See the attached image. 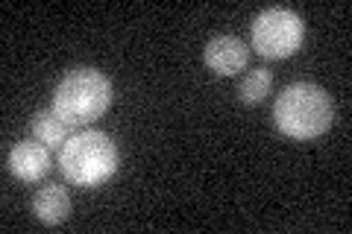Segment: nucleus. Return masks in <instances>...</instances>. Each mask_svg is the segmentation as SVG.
Segmentation results:
<instances>
[{"label": "nucleus", "instance_id": "7ed1b4c3", "mask_svg": "<svg viewBox=\"0 0 352 234\" xmlns=\"http://www.w3.org/2000/svg\"><path fill=\"white\" fill-rule=\"evenodd\" d=\"M59 170L71 185L97 187L109 182L118 170V147L106 132H76L62 143Z\"/></svg>", "mask_w": 352, "mask_h": 234}, {"label": "nucleus", "instance_id": "6e6552de", "mask_svg": "<svg viewBox=\"0 0 352 234\" xmlns=\"http://www.w3.org/2000/svg\"><path fill=\"white\" fill-rule=\"evenodd\" d=\"M68 124L56 115V111H38L36 117H32V135H36L44 147H50V150H56L62 147L65 141H68Z\"/></svg>", "mask_w": 352, "mask_h": 234}, {"label": "nucleus", "instance_id": "f257e3e1", "mask_svg": "<svg viewBox=\"0 0 352 234\" xmlns=\"http://www.w3.org/2000/svg\"><path fill=\"white\" fill-rule=\"evenodd\" d=\"M335 106L320 85L311 82H294L276 97L273 106V120L282 135L294 141H311L320 138L323 132L332 126Z\"/></svg>", "mask_w": 352, "mask_h": 234}, {"label": "nucleus", "instance_id": "1a4fd4ad", "mask_svg": "<svg viewBox=\"0 0 352 234\" xmlns=\"http://www.w3.org/2000/svg\"><path fill=\"white\" fill-rule=\"evenodd\" d=\"M270 85H273V73L264 71V68H258V71H250L244 80H241L238 94H241V100H244V103L256 106V103H261V100L270 94Z\"/></svg>", "mask_w": 352, "mask_h": 234}, {"label": "nucleus", "instance_id": "20e7f679", "mask_svg": "<svg viewBox=\"0 0 352 234\" xmlns=\"http://www.w3.org/2000/svg\"><path fill=\"white\" fill-rule=\"evenodd\" d=\"M302 36H305L302 18L285 6L264 9L252 21V47L264 59H288V56L300 50Z\"/></svg>", "mask_w": 352, "mask_h": 234}, {"label": "nucleus", "instance_id": "f03ea898", "mask_svg": "<svg viewBox=\"0 0 352 234\" xmlns=\"http://www.w3.org/2000/svg\"><path fill=\"white\" fill-rule=\"evenodd\" d=\"M112 106V82L94 68H76L65 73L53 91V111L68 126L94 124Z\"/></svg>", "mask_w": 352, "mask_h": 234}, {"label": "nucleus", "instance_id": "0eeeda50", "mask_svg": "<svg viewBox=\"0 0 352 234\" xmlns=\"http://www.w3.org/2000/svg\"><path fill=\"white\" fill-rule=\"evenodd\" d=\"M32 214L44 226H59L71 214V196L65 194V187L59 185H44L38 187V194L32 196Z\"/></svg>", "mask_w": 352, "mask_h": 234}, {"label": "nucleus", "instance_id": "39448f33", "mask_svg": "<svg viewBox=\"0 0 352 234\" xmlns=\"http://www.w3.org/2000/svg\"><path fill=\"white\" fill-rule=\"evenodd\" d=\"M247 59H250L247 44L235 36H217L208 41L203 50L206 68L214 71L217 76H235L238 71L247 68Z\"/></svg>", "mask_w": 352, "mask_h": 234}, {"label": "nucleus", "instance_id": "423d86ee", "mask_svg": "<svg viewBox=\"0 0 352 234\" xmlns=\"http://www.w3.org/2000/svg\"><path fill=\"white\" fill-rule=\"evenodd\" d=\"M9 173L21 182H38L50 173V147L36 141H21L9 150V159H6Z\"/></svg>", "mask_w": 352, "mask_h": 234}]
</instances>
